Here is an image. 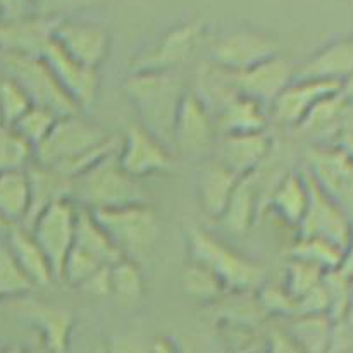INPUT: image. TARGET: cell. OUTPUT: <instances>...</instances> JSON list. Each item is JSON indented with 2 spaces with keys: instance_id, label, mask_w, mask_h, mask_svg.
<instances>
[{
  "instance_id": "obj_18",
  "label": "cell",
  "mask_w": 353,
  "mask_h": 353,
  "mask_svg": "<svg viewBox=\"0 0 353 353\" xmlns=\"http://www.w3.org/2000/svg\"><path fill=\"white\" fill-rule=\"evenodd\" d=\"M341 83L321 81V79H293L278 99L271 103L272 119L285 126H296L303 123L310 110L323 99L338 92Z\"/></svg>"
},
{
  "instance_id": "obj_5",
  "label": "cell",
  "mask_w": 353,
  "mask_h": 353,
  "mask_svg": "<svg viewBox=\"0 0 353 353\" xmlns=\"http://www.w3.org/2000/svg\"><path fill=\"white\" fill-rule=\"evenodd\" d=\"M93 219L105 231L124 259L137 262L152 252L161 236V223L148 203L90 210Z\"/></svg>"
},
{
  "instance_id": "obj_49",
  "label": "cell",
  "mask_w": 353,
  "mask_h": 353,
  "mask_svg": "<svg viewBox=\"0 0 353 353\" xmlns=\"http://www.w3.org/2000/svg\"><path fill=\"white\" fill-rule=\"evenodd\" d=\"M28 16L26 0H0V21L19 19Z\"/></svg>"
},
{
  "instance_id": "obj_52",
  "label": "cell",
  "mask_w": 353,
  "mask_h": 353,
  "mask_svg": "<svg viewBox=\"0 0 353 353\" xmlns=\"http://www.w3.org/2000/svg\"><path fill=\"white\" fill-rule=\"evenodd\" d=\"M341 323L347 324L348 327L353 331V281H352V295H350V302H348V307H347V314H345L343 321Z\"/></svg>"
},
{
  "instance_id": "obj_4",
  "label": "cell",
  "mask_w": 353,
  "mask_h": 353,
  "mask_svg": "<svg viewBox=\"0 0 353 353\" xmlns=\"http://www.w3.org/2000/svg\"><path fill=\"white\" fill-rule=\"evenodd\" d=\"M71 200L86 210L117 209L134 203H148L140 181L131 178L121 168L117 152L72 179Z\"/></svg>"
},
{
  "instance_id": "obj_50",
  "label": "cell",
  "mask_w": 353,
  "mask_h": 353,
  "mask_svg": "<svg viewBox=\"0 0 353 353\" xmlns=\"http://www.w3.org/2000/svg\"><path fill=\"white\" fill-rule=\"evenodd\" d=\"M340 271L343 272V274H347L348 278L353 279V228H352L350 238H348L347 247L343 248V259H341Z\"/></svg>"
},
{
  "instance_id": "obj_41",
  "label": "cell",
  "mask_w": 353,
  "mask_h": 353,
  "mask_svg": "<svg viewBox=\"0 0 353 353\" xmlns=\"http://www.w3.org/2000/svg\"><path fill=\"white\" fill-rule=\"evenodd\" d=\"M109 353H176V347L162 336L123 333L109 341Z\"/></svg>"
},
{
  "instance_id": "obj_23",
  "label": "cell",
  "mask_w": 353,
  "mask_h": 353,
  "mask_svg": "<svg viewBox=\"0 0 353 353\" xmlns=\"http://www.w3.org/2000/svg\"><path fill=\"white\" fill-rule=\"evenodd\" d=\"M7 248L33 288H45L55 281L47 257L28 230L16 224L7 231Z\"/></svg>"
},
{
  "instance_id": "obj_29",
  "label": "cell",
  "mask_w": 353,
  "mask_h": 353,
  "mask_svg": "<svg viewBox=\"0 0 353 353\" xmlns=\"http://www.w3.org/2000/svg\"><path fill=\"white\" fill-rule=\"evenodd\" d=\"M74 247L95 259L99 264L107 265V268L124 259L119 248L110 241L105 231L93 219L90 210L81 209V207H78V217H76Z\"/></svg>"
},
{
  "instance_id": "obj_9",
  "label": "cell",
  "mask_w": 353,
  "mask_h": 353,
  "mask_svg": "<svg viewBox=\"0 0 353 353\" xmlns=\"http://www.w3.org/2000/svg\"><path fill=\"white\" fill-rule=\"evenodd\" d=\"M78 205L72 200H59L34 219L28 231L47 257L55 281L61 283L62 265L74 245Z\"/></svg>"
},
{
  "instance_id": "obj_38",
  "label": "cell",
  "mask_w": 353,
  "mask_h": 353,
  "mask_svg": "<svg viewBox=\"0 0 353 353\" xmlns=\"http://www.w3.org/2000/svg\"><path fill=\"white\" fill-rule=\"evenodd\" d=\"M323 276L324 271H321L316 265L296 261V259H286L285 283H283V286H285V290L293 299L299 300L300 296H303L310 290L319 286L323 283Z\"/></svg>"
},
{
  "instance_id": "obj_13",
  "label": "cell",
  "mask_w": 353,
  "mask_h": 353,
  "mask_svg": "<svg viewBox=\"0 0 353 353\" xmlns=\"http://www.w3.org/2000/svg\"><path fill=\"white\" fill-rule=\"evenodd\" d=\"M12 302L16 316L40 334L45 350L48 353H69V341L74 327L71 310L40 300H28L26 296Z\"/></svg>"
},
{
  "instance_id": "obj_44",
  "label": "cell",
  "mask_w": 353,
  "mask_h": 353,
  "mask_svg": "<svg viewBox=\"0 0 353 353\" xmlns=\"http://www.w3.org/2000/svg\"><path fill=\"white\" fill-rule=\"evenodd\" d=\"M102 268H107V265L99 264L95 259L90 257L88 254H85V252L72 245L68 257H65L64 265H62L61 283H65L71 288H79L86 279L92 278Z\"/></svg>"
},
{
  "instance_id": "obj_21",
  "label": "cell",
  "mask_w": 353,
  "mask_h": 353,
  "mask_svg": "<svg viewBox=\"0 0 353 353\" xmlns=\"http://www.w3.org/2000/svg\"><path fill=\"white\" fill-rule=\"evenodd\" d=\"M54 26L55 21L34 16L0 21V50L41 57L52 41Z\"/></svg>"
},
{
  "instance_id": "obj_12",
  "label": "cell",
  "mask_w": 353,
  "mask_h": 353,
  "mask_svg": "<svg viewBox=\"0 0 353 353\" xmlns=\"http://www.w3.org/2000/svg\"><path fill=\"white\" fill-rule=\"evenodd\" d=\"M117 161L121 168L138 179L154 174H164L172 169V157L168 145L148 133L140 124L128 126L126 133L121 138Z\"/></svg>"
},
{
  "instance_id": "obj_32",
  "label": "cell",
  "mask_w": 353,
  "mask_h": 353,
  "mask_svg": "<svg viewBox=\"0 0 353 353\" xmlns=\"http://www.w3.org/2000/svg\"><path fill=\"white\" fill-rule=\"evenodd\" d=\"M334 323L323 316H300L290 324L288 334L303 353H330Z\"/></svg>"
},
{
  "instance_id": "obj_37",
  "label": "cell",
  "mask_w": 353,
  "mask_h": 353,
  "mask_svg": "<svg viewBox=\"0 0 353 353\" xmlns=\"http://www.w3.org/2000/svg\"><path fill=\"white\" fill-rule=\"evenodd\" d=\"M352 278H348L347 274L340 271V269H334V271L324 272L323 276V286L326 290L327 295V317H330L333 323H341L347 314L348 302H350L352 295Z\"/></svg>"
},
{
  "instance_id": "obj_14",
  "label": "cell",
  "mask_w": 353,
  "mask_h": 353,
  "mask_svg": "<svg viewBox=\"0 0 353 353\" xmlns=\"http://www.w3.org/2000/svg\"><path fill=\"white\" fill-rule=\"evenodd\" d=\"M52 40L72 61L90 69H99L109 55V33L102 26L85 21H55Z\"/></svg>"
},
{
  "instance_id": "obj_48",
  "label": "cell",
  "mask_w": 353,
  "mask_h": 353,
  "mask_svg": "<svg viewBox=\"0 0 353 353\" xmlns=\"http://www.w3.org/2000/svg\"><path fill=\"white\" fill-rule=\"evenodd\" d=\"M264 353H303V352L300 350L299 345L293 341V338L290 336L288 331L274 330L269 333Z\"/></svg>"
},
{
  "instance_id": "obj_10",
  "label": "cell",
  "mask_w": 353,
  "mask_h": 353,
  "mask_svg": "<svg viewBox=\"0 0 353 353\" xmlns=\"http://www.w3.org/2000/svg\"><path fill=\"white\" fill-rule=\"evenodd\" d=\"M276 55H279L278 40L250 28L228 31L210 47V61L230 72L247 71Z\"/></svg>"
},
{
  "instance_id": "obj_34",
  "label": "cell",
  "mask_w": 353,
  "mask_h": 353,
  "mask_svg": "<svg viewBox=\"0 0 353 353\" xmlns=\"http://www.w3.org/2000/svg\"><path fill=\"white\" fill-rule=\"evenodd\" d=\"M181 290L193 302L210 303V305L219 302L228 293L223 283L209 269L196 264V262H190V265H186L185 271H183Z\"/></svg>"
},
{
  "instance_id": "obj_11",
  "label": "cell",
  "mask_w": 353,
  "mask_h": 353,
  "mask_svg": "<svg viewBox=\"0 0 353 353\" xmlns=\"http://www.w3.org/2000/svg\"><path fill=\"white\" fill-rule=\"evenodd\" d=\"M302 172L309 188V203L302 223L296 228L299 238H321L345 248L352 233V223L343 210L316 185L305 168H302Z\"/></svg>"
},
{
  "instance_id": "obj_3",
  "label": "cell",
  "mask_w": 353,
  "mask_h": 353,
  "mask_svg": "<svg viewBox=\"0 0 353 353\" xmlns=\"http://www.w3.org/2000/svg\"><path fill=\"white\" fill-rule=\"evenodd\" d=\"M185 238L192 262L209 269L228 293H255L265 283L264 265L234 252L209 231L188 226Z\"/></svg>"
},
{
  "instance_id": "obj_28",
  "label": "cell",
  "mask_w": 353,
  "mask_h": 353,
  "mask_svg": "<svg viewBox=\"0 0 353 353\" xmlns=\"http://www.w3.org/2000/svg\"><path fill=\"white\" fill-rule=\"evenodd\" d=\"M259 219V192L254 176L241 178L234 188L223 216L219 217L221 226L233 234H245L250 231Z\"/></svg>"
},
{
  "instance_id": "obj_40",
  "label": "cell",
  "mask_w": 353,
  "mask_h": 353,
  "mask_svg": "<svg viewBox=\"0 0 353 353\" xmlns=\"http://www.w3.org/2000/svg\"><path fill=\"white\" fill-rule=\"evenodd\" d=\"M240 302L224 303L217 309L221 319L231 326L252 327L255 324H261L265 314L262 307L259 305L255 293H238Z\"/></svg>"
},
{
  "instance_id": "obj_24",
  "label": "cell",
  "mask_w": 353,
  "mask_h": 353,
  "mask_svg": "<svg viewBox=\"0 0 353 353\" xmlns=\"http://www.w3.org/2000/svg\"><path fill=\"white\" fill-rule=\"evenodd\" d=\"M238 183L240 178L219 162L207 164L200 172L196 183L199 203L203 214L212 219H219Z\"/></svg>"
},
{
  "instance_id": "obj_16",
  "label": "cell",
  "mask_w": 353,
  "mask_h": 353,
  "mask_svg": "<svg viewBox=\"0 0 353 353\" xmlns=\"http://www.w3.org/2000/svg\"><path fill=\"white\" fill-rule=\"evenodd\" d=\"M41 59L47 62L61 88L79 110L86 109L95 102L100 88V78L97 69H90L72 61L54 40L45 48Z\"/></svg>"
},
{
  "instance_id": "obj_31",
  "label": "cell",
  "mask_w": 353,
  "mask_h": 353,
  "mask_svg": "<svg viewBox=\"0 0 353 353\" xmlns=\"http://www.w3.org/2000/svg\"><path fill=\"white\" fill-rule=\"evenodd\" d=\"M110 299L123 309H133L141 302L145 293V279L140 265L131 259H123L109 268Z\"/></svg>"
},
{
  "instance_id": "obj_45",
  "label": "cell",
  "mask_w": 353,
  "mask_h": 353,
  "mask_svg": "<svg viewBox=\"0 0 353 353\" xmlns=\"http://www.w3.org/2000/svg\"><path fill=\"white\" fill-rule=\"evenodd\" d=\"M259 305L262 307L265 316L278 317H292L296 316V300L285 290V286L279 285H262L255 292Z\"/></svg>"
},
{
  "instance_id": "obj_2",
  "label": "cell",
  "mask_w": 353,
  "mask_h": 353,
  "mask_svg": "<svg viewBox=\"0 0 353 353\" xmlns=\"http://www.w3.org/2000/svg\"><path fill=\"white\" fill-rule=\"evenodd\" d=\"M123 90L140 117V126L164 145L172 143L176 116L188 92L181 71L130 72Z\"/></svg>"
},
{
  "instance_id": "obj_35",
  "label": "cell",
  "mask_w": 353,
  "mask_h": 353,
  "mask_svg": "<svg viewBox=\"0 0 353 353\" xmlns=\"http://www.w3.org/2000/svg\"><path fill=\"white\" fill-rule=\"evenodd\" d=\"M57 119L59 117L50 110L31 105L30 110L14 124L12 130L33 152V148L38 147L48 137Z\"/></svg>"
},
{
  "instance_id": "obj_42",
  "label": "cell",
  "mask_w": 353,
  "mask_h": 353,
  "mask_svg": "<svg viewBox=\"0 0 353 353\" xmlns=\"http://www.w3.org/2000/svg\"><path fill=\"white\" fill-rule=\"evenodd\" d=\"M33 103L17 83L3 76L0 79V123L12 128Z\"/></svg>"
},
{
  "instance_id": "obj_47",
  "label": "cell",
  "mask_w": 353,
  "mask_h": 353,
  "mask_svg": "<svg viewBox=\"0 0 353 353\" xmlns=\"http://www.w3.org/2000/svg\"><path fill=\"white\" fill-rule=\"evenodd\" d=\"M109 268L99 269L92 278L86 279V281L79 286V292H83L88 296H95V299H107V296H110Z\"/></svg>"
},
{
  "instance_id": "obj_7",
  "label": "cell",
  "mask_w": 353,
  "mask_h": 353,
  "mask_svg": "<svg viewBox=\"0 0 353 353\" xmlns=\"http://www.w3.org/2000/svg\"><path fill=\"white\" fill-rule=\"evenodd\" d=\"M205 34V23L202 19H188L174 24L161 34L148 50L131 61L130 72L179 71L192 57L200 40Z\"/></svg>"
},
{
  "instance_id": "obj_8",
  "label": "cell",
  "mask_w": 353,
  "mask_h": 353,
  "mask_svg": "<svg viewBox=\"0 0 353 353\" xmlns=\"http://www.w3.org/2000/svg\"><path fill=\"white\" fill-rule=\"evenodd\" d=\"M303 168L316 185L343 210L353 226V161L333 145H316L305 154Z\"/></svg>"
},
{
  "instance_id": "obj_27",
  "label": "cell",
  "mask_w": 353,
  "mask_h": 353,
  "mask_svg": "<svg viewBox=\"0 0 353 353\" xmlns=\"http://www.w3.org/2000/svg\"><path fill=\"white\" fill-rule=\"evenodd\" d=\"M307 203H309V188L302 169L283 176L269 199L271 209L281 217L283 223L293 228H299L302 223Z\"/></svg>"
},
{
  "instance_id": "obj_33",
  "label": "cell",
  "mask_w": 353,
  "mask_h": 353,
  "mask_svg": "<svg viewBox=\"0 0 353 353\" xmlns=\"http://www.w3.org/2000/svg\"><path fill=\"white\" fill-rule=\"evenodd\" d=\"M285 254L286 259H296L327 272L340 269L343 248L321 238H296Z\"/></svg>"
},
{
  "instance_id": "obj_53",
  "label": "cell",
  "mask_w": 353,
  "mask_h": 353,
  "mask_svg": "<svg viewBox=\"0 0 353 353\" xmlns=\"http://www.w3.org/2000/svg\"><path fill=\"white\" fill-rule=\"evenodd\" d=\"M0 353H30L28 350L21 347H6V348H0Z\"/></svg>"
},
{
  "instance_id": "obj_54",
  "label": "cell",
  "mask_w": 353,
  "mask_h": 353,
  "mask_svg": "<svg viewBox=\"0 0 353 353\" xmlns=\"http://www.w3.org/2000/svg\"><path fill=\"white\" fill-rule=\"evenodd\" d=\"M9 228H10V224L6 223V221L0 217V233H7V231H9Z\"/></svg>"
},
{
  "instance_id": "obj_46",
  "label": "cell",
  "mask_w": 353,
  "mask_h": 353,
  "mask_svg": "<svg viewBox=\"0 0 353 353\" xmlns=\"http://www.w3.org/2000/svg\"><path fill=\"white\" fill-rule=\"evenodd\" d=\"M327 295L326 290H324L323 283L319 286H316L314 290H310L309 293H305L303 296H300L296 300V316H327Z\"/></svg>"
},
{
  "instance_id": "obj_19",
  "label": "cell",
  "mask_w": 353,
  "mask_h": 353,
  "mask_svg": "<svg viewBox=\"0 0 353 353\" xmlns=\"http://www.w3.org/2000/svg\"><path fill=\"white\" fill-rule=\"evenodd\" d=\"M274 150V140L268 131L248 134H226L219 141V164L238 178H248L261 171Z\"/></svg>"
},
{
  "instance_id": "obj_25",
  "label": "cell",
  "mask_w": 353,
  "mask_h": 353,
  "mask_svg": "<svg viewBox=\"0 0 353 353\" xmlns=\"http://www.w3.org/2000/svg\"><path fill=\"white\" fill-rule=\"evenodd\" d=\"M214 126L221 137L261 133L268 126V110L248 97L236 95L214 117Z\"/></svg>"
},
{
  "instance_id": "obj_39",
  "label": "cell",
  "mask_w": 353,
  "mask_h": 353,
  "mask_svg": "<svg viewBox=\"0 0 353 353\" xmlns=\"http://www.w3.org/2000/svg\"><path fill=\"white\" fill-rule=\"evenodd\" d=\"M103 0H26L28 16L48 21L69 19L74 14L97 7Z\"/></svg>"
},
{
  "instance_id": "obj_15",
  "label": "cell",
  "mask_w": 353,
  "mask_h": 353,
  "mask_svg": "<svg viewBox=\"0 0 353 353\" xmlns=\"http://www.w3.org/2000/svg\"><path fill=\"white\" fill-rule=\"evenodd\" d=\"M214 117L196 99L193 92H186L172 128V143L185 157L199 159L210 152L214 145Z\"/></svg>"
},
{
  "instance_id": "obj_30",
  "label": "cell",
  "mask_w": 353,
  "mask_h": 353,
  "mask_svg": "<svg viewBox=\"0 0 353 353\" xmlns=\"http://www.w3.org/2000/svg\"><path fill=\"white\" fill-rule=\"evenodd\" d=\"M30 209L26 169L0 172V217L10 226L23 224Z\"/></svg>"
},
{
  "instance_id": "obj_43",
  "label": "cell",
  "mask_w": 353,
  "mask_h": 353,
  "mask_svg": "<svg viewBox=\"0 0 353 353\" xmlns=\"http://www.w3.org/2000/svg\"><path fill=\"white\" fill-rule=\"evenodd\" d=\"M31 162V148L14 133L12 128L0 123V172L26 169Z\"/></svg>"
},
{
  "instance_id": "obj_26",
  "label": "cell",
  "mask_w": 353,
  "mask_h": 353,
  "mask_svg": "<svg viewBox=\"0 0 353 353\" xmlns=\"http://www.w3.org/2000/svg\"><path fill=\"white\" fill-rule=\"evenodd\" d=\"M193 93L216 117L231 100L240 93L234 88L233 72L219 68L212 61L202 62L196 69V83Z\"/></svg>"
},
{
  "instance_id": "obj_51",
  "label": "cell",
  "mask_w": 353,
  "mask_h": 353,
  "mask_svg": "<svg viewBox=\"0 0 353 353\" xmlns=\"http://www.w3.org/2000/svg\"><path fill=\"white\" fill-rule=\"evenodd\" d=\"M330 145L340 148L345 155H348V157L353 161V130L343 131V133H341L340 137L334 138L333 143H330Z\"/></svg>"
},
{
  "instance_id": "obj_17",
  "label": "cell",
  "mask_w": 353,
  "mask_h": 353,
  "mask_svg": "<svg viewBox=\"0 0 353 353\" xmlns=\"http://www.w3.org/2000/svg\"><path fill=\"white\" fill-rule=\"evenodd\" d=\"M293 76L295 68L281 55H276L247 71L233 72V81L240 95L271 107L279 93L293 81Z\"/></svg>"
},
{
  "instance_id": "obj_1",
  "label": "cell",
  "mask_w": 353,
  "mask_h": 353,
  "mask_svg": "<svg viewBox=\"0 0 353 353\" xmlns=\"http://www.w3.org/2000/svg\"><path fill=\"white\" fill-rule=\"evenodd\" d=\"M121 138L79 114L59 117L48 137L31 152L33 164L54 169L68 179L92 169L119 150Z\"/></svg>"
},
{
  "instance_id": "obj_36",
  "label": "cell",
  "mask_w": 353,
  "mask_h": 353,
  "mask_svg": "<svg viewBox=\"0 0 353 353\" xmlns=\"http://www.w3.org/2000/svg\"><path fill=\"white\" fill-rule=\"evenodd\" d=\"M31 290L33 285L16 264L7 245H0V300L21 299Z\"/></svg>"
},
{
  "instance_id": "obj_22",
  "label": "cell",
  "mask_w": 353,
  "mask_h": 353,
  "mask_svg": "<svg viewBox=\"0 0 353 353\" xmlns=\"http://www.w3.org/2000/svg\"><path fill=\"white\" fill-rule=\"evenodd\" d=\"M26 174L28 183H30V209L21 226L24 230H30L34 219L47 207L59 200H71V179L64 178L54 169L38 164L28 165Z\"/></svg>"
},
{
  "instance_id": "obj_6",
  "label": "cell",
  "mask_w": 353,
  "mask_h": 353,
  "mask_svg": "<svg viewBox=\"0 0 353 353\" xmlns=\"http://www.w3.org/2000/svg\"><path fill=\"white\" fill-rule=\"evenodd\" d=\"M0 65L6 78L17 83L33 105L43 107L57 117L79 114L41 57L0 50Z\"/></svg>"
},
{
  "instance_id": "obj_20",
  "label": "cell",
  "mask_w": 353,
  "mask_h": 353,
  "mask_svg": "<svg viewBox=\"0 0 353 353\" xmlns=\"http://www.w3.org/2000/svg\"><path fill=\"white\" fill-rule=\"evenodd\" d=\"M353 78V34L336 38L314 52L300 68L293 79H321L345 83Z\"/></svg>"
}]
</instances>
